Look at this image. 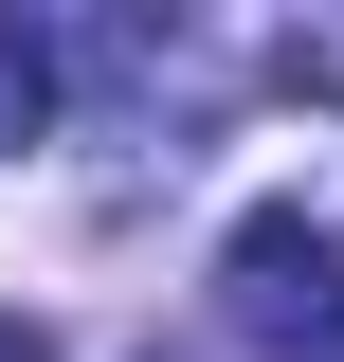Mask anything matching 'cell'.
<instances>
[{"mask_svg":"<svg viewBox=\"0 0 344 362\" xmlns=\"http://www.w3.org/2000/svg\"><path fill=\"white\" fill-rule=\"evenodd\" d=\"M37 127H55V37L0 18V145H37Z\"/></svg>","mask_w":344,"mask_h":362,"instance_id":"2","label":"cell"},{"mask_svg":"<svg viewBox=\"0 0 344 362\" xmlns=\"http://www.w3.org/2000/svg\"><path fill=\"white\" fill-rule=\"evenodd\" d=\"M0 362H55V326H37V308H0Z\"/></svg>","mask_w":344,"mask_h":362,"instance_id":"3","label":"cell"},{"mask_svg":"<svg viewBox=\"0 0 344 362\" xmlns=\"http://www.w3.org/2000/svg\"><path fill=\"white\" fill-rule=\"evenodd\" d=\"M217 326L272 344V362H344V218L254 199V218L217 235Z\"/></svg>","mask_w":344,"mask_h":362,"instance_id":"1","label":"cell"}]
</instances>
